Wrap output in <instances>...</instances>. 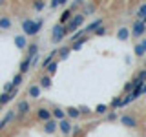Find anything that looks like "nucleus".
I'll return each mask as SVG.
<instances>
[{
	"mask_svg": "<svg viewBox=\"0 0 146 137\" xmlns=\"http://www.w3.org/2000/svg\"><path fill=\"white\" fill-rule=\"evenodd\" d=\"M20 26H22V31H24V35H27V37H35V35L40 33V29H42V26H44V20H42V18H36V20L24 18Z\"/></svg>",
	"mask_w": 146,
	"mask_h": 137,
	"instance_id": "obj_1",
	"label": "nucleus"
},
{
	"mask_svg": "<svg viewBox=\"0 0 146 137\" xmlns=\"http://www.w3.org/2000/svg\"><path fill=\"white\" fill-rule=\"evenodd\" d=\"M84 20H86L84 13H77V15L73 13V17L66 22V33H73V31L80 29L82 24H84Z\"/></svg>",
	"mask_w": 146,
	"mask_h": 137,
	"instance_id": "obj_2",
	"label": "nucleus"
},
{
	"mask_svg": "<svg viewBox=\"0 0 146 137\" xmlns=\"http://www.w3.org/2000/svg\"><path fill=\"white\" fill-rule=\"evenodd\" d=\"M66 24H55L53 27H51V42L53 44H62V40L66 39Z\"/></svg>",
	"mask_w": 146,
	"mask_h": 137,
	"instance_id": "obj_3",
	"label": "nucleus"
},
{
	"mask_svg": "<svg viewBox=\"0 0 146 137\" xmlns=\"http://www.w3.org/2000/svg\"><path fill=\"white\" fill-rule=\"evenodd\" d=\"M130 31H131V35H133L135 39H141V37L146 33V24L141 20V18H137V20L133 22V26H131Z\"/></svg>",
	"mask_w": 146,
	"mask_h": 137,
	"instance_id": "obj_4",
	"label": "nucleus"
},
{
	"mask_svg": "<svg viewBox=\"0 0 146 137\" xmlns=\"http://www.w3.org/2000/svg\"><path fill=\"white\" fill-rule=\"evenodd\" d=\"M18 95V86H15L11 91H2V95H0V104H7L11 102L13 99H15Z\"/></svg>",
	"mask_w": 146,
	"mask_h": 137,
	"instance_id": "obj_5",
	"label": "nucleus"
},
{
	"mask_svg": "<svg viewBox=\"0 0 146 137\" xmlns=\"http://www.w3.org/2000/svg\"><path fill=\"white\" fill-rule=\"evenodd\" d=\"M31 62H33V57H31V55L24 57V59L20 61V64H18V71H20L22 75H26V73L31 70Z\"/></svg>",
	"mask_w": 146,
	"mask_h": 137,
	"instance_id": "obj_6",
	"label": "nucleus"
},
{
	"mask_svg": "<svg viewBox=\"0 0 146 137\" xmlns=\"http://www.w3.org/2000/svg\"><path fill=\"white\" fill-rule=\"evenodd\" d=\"M35 115L38 121H48V119H51V110H48V108H44V106H40V108H36L35 110Z\"/></svg>",
	"mask_w": 146,
	"mask_h": 137,
	"instance_id": "obj_7",
	"label": "nucleus"
},
{
	"mask_svg": "<svg viewBox=\"0 0 146 137\" xmlns=\"http://www.w3.org/2000/svg\"><path fill=\"white\" fill-rule=\"evenodd\" d=\"M17 112H18V115H20V117L27 115V113L31 112L29 102H27V100H18V104H17Z\"/></svg>",
	"mask_w": 146,
	"mask_h": 137,
	"instance_id": "obj_8",
	"label": "nucleus"
},
{
	"mask_svg": "<svg viewBox=\"0 0 146 137\" xmlns=\"http://www.w3.org/2000/svg\"><path fill=\"white\" fill-rule=\"evenodd\" d=\"M27 44H29V42H27V35L22 33V35H17V37H15V46L20 49V51H26Z\"/></svg>",
	"mask_w": 146,
	"mask_h": 137,
	"instance_id": "obj_9",
	"label": "nucleus"
},
{
	"mask_svg": "<svg viewBox=\"0 0 146 137\" xmlns=\"http://www.w3.org/2000/svg\"><path fill=\"white\" fill-rule=\"evenodd\" d=\"M102 24H104V20H102V18H95V20H91V22H90V24H88V26H86V27H84V33H86V35H90V33H93V31H95V29H97V27H99V26H102Z\"/></svg>",
	"mask_w": 146,
	"mask_h": 137,
	"instance_id": "obj_10",
	"label": "nucleus"
},
{
	"mask_svg": "<svg viewBox=\"0 0 146 137\" xmlns=\"http://www.w3.org/2000/svg\"><path fill=\"white\" fill-rule=\"evenodd\" d=\"M57 128H58V122L55 121V119H48V121H44V130H46V134H55L57 132Z\"/></svg>",
	"mask_w": 146,
	"mask_h": 137,
	"instance_id": "obj_11",
	"label": "nucleus"
},
{
	"mask_svg": "<svg viewBox=\"0 0 146 137\" xmlns=\"http://www.w3.org/2000/svg\"><path fill=\"white\" fill-rule=\"evenodd\" d=\"M11 27H13L11 17H7V15H2V17H0V31H9Z\"/></svg>",
	"mask_w": 146,
	"mask_h": 137,
	"instance_id": "obj_12",
	"label": "nucleus"
},
{
	"mask_svg": "<svg viewBox=\"0 0 146 137\" xmlns=\"http://www.w3.org/2000/svg\"><path fill=\"white\" fill-rule=\"evenodd\" d=\"M121 124L126 128H137V119L131 115H121Z\"/></svg>",
	"mask_w": 146,
	"mask_h": 137,
	"instance_id": "obj_13",
	"label": "nucleus"
},
{
	"mask_svg": "<svg viewBox=\"0 0 146 137\" xmlns=\"http://www.w3.org/2000/svg\"><path fill=\"white\" fill-rule=\"evenodd\" d=\"M71 126L73 124L68 121V119H60V121H58V130H60L64 135H70L71 134Z\"/></svg>",
	"mask_w": 146,
	"mask_h": 137,
	"instance_id": "obj_14",
	"label": "nucleus"
},
{
	"mask_svg": "<svg viewBox=\"0 0 146 137\" xmlns=\"http://www.w3.org/2000/svg\"><path fill=\"white\" fill-rule=\"evenodd\" d=\"M88 39H90L88 35H82L79 40H75V42H71V51H79V49L82 48V46H84L86 42H88Z\"/></svg>",
	"mask_w": 146,
	"mask_h": 137,
	"instance_id": "obj_15",
	"label": "nucleus"
},
{
	"mask_svg": "<svg viewBox=\"0 0 146 137\" xmlns=\"http://www.w3.org/2000/svg\"><path fill=\"white\" fill-rule=\"evenodd\" d=\"M130 35H131V31L128 29L126 26H121L117 29V39L119 40H128V39H130Z\"/></svg>",
	"mask_w": 146,
	"mask_h": 137,
	"instance_id": "obj_16",
	"label": "nucleus"
},
{
	"mask_svg": "<svg viewBox=\"0 0 146 137\" xmlns=\"http://www.w3.org/2000/svg\"><path fill=\"white\" fill-rule=\"evenodd\" d=\"M38 84H40V88H42V90H49V88H51V75H48V73L42 75L38 79Z\"/></svg>",
	"mask_w": 146,
	"mask_h": 137,
	"instance_id": "obj_17",
	"label": "nucleus"
},
{
	"mask_svg": "<svg viewBox=\"0 0 146 137\" xmlns=\"http://www.w3.org/2000/svg\"><path fill=\"white\" fill-rule=\"evenodd\" d=\"M40 91H42V88H40V84H31L29 90H27V95L33 99H38L40 97Z\"/></svg>",
	"mask_w": 146,
	"mask_h": 137,
	"instance_id": "obj_18",
	"label": "nucleus"
},
{
	"mask_svg": "<svg viewBox=\"0 0 146 137\" xmlns=\"http://www.w3.org/2000/svg\"><path fill=\"white\" fill-rule=\"evenodd\" d=\"M80 115H82L80 108H75V106H70V108H66V117H71V119H79Z\"/></svg>",
	"mask_w": 146,
	"mask_h": 137,
	"instance_id": "obj_19",
	"label": "nucleus"
},
{
	"mask_svg": "<svg viewBox=\"0 0 146 137\" xmlns=\"http://www.w3.org/2000/svg\"><path fill=\"white\" fill-rule=\"evenodd\" d=\"M71 17H73V9H71V7H70V9H64L62 15L58 17V22H60V24H66V22L70 20Z\"/></svg>",
	"mask_w": 146,
	"mask_h": 137,
	"instance_id": "obj_20",
	"label": "nucleus"
},
{
	"mask_svg": "<svg viewBox=\"0 0 146 137\" xmlns=\"http://www.w3.org/2000/svg\"><path fill=\"white\" fill-rule=\"evenodd\" d=\"M70 53H71V46H64V48L58 49V55H57V57L60 59V61H66V59L70 57Z\"/></svg>",
	"mask_w": 146,
	"mask_h": 137,
	"instance_id": "obj_21",
	"label": "nucleus"
},
{
	"mask_svg": "<svg viewBox=\"0 0 146 137\" xmlns=\"http://www.w3.org/2000/svg\"><path fill=\"white\" fill-rule=\"evenodd\" d=\"M15 112H17V110H9V112L6 113V117H4V119H2V121H0V124H2L4 128H6V126L9 124V122H11V121H13V119H15Z\"/></svg>",
	"mask_w": 146,
	"mask_h": 137,
	"instance_id": "obj_22",
	"label": "nucleus"
},
{
	"mask_svg": "<svg viewBox=\"0 0 146 137\" xmlns=\"http://www.w3.org/2000/svg\"><path fill=\"white\" fill-rule=\"evenodd\" d=\"M51 115H53V119H57V121L66 119V110H62V108H53V110H51Z\"/></svg>",
	"mask_w": 146,
	"mask_h": 137,
	"instance_id": "obj_23",
	"label": "nucleus"
},
{
	"mask_svg": "<svg viewBox=\"0 0 146 137\" xmlns=\"http://www.w3.org/2000/svg\"><path fill=\"white\" fill-rule=\"evenodd\" d=\"M57 68H58V62H57V61H53V62H49L48 66L44 68V70H46V73H48V75H51V77H53L55 73H57Z\"/></svg>",
	"mask_w": 146,
	"mask_h": 137,
	"instance_id": "obj_24",
	"label": "nucleus"
},
{
	"mask_svg": "<svg viewBox=\"0 0 146 137\" xmlns=\"http://www.w3.org/2000/svg\"><path fill=\"white\" fill-rule=\"evenodd\" d=\"M31 7H33V11L40 13L42 9L46 7V0H33V4H31Z\"/></svg>",
	"mask_w": 146,
	"mask_h": 137,
	"instance_id": "obj_25",
	"label": "nucleus"
},
{
	"mask_svg": "<svg viewBox=\"0 0 146 137\" xmlns=\"http://www.w3.org/2000/svg\"><path fill=\"white\" fill-rule=\"evenodd\" d=\"M26 51H27V55H31V57H35V55L38 53V44H36V42H33V44H27Z\"/></svg>",
	"mask_w": 146,
	"mask_h": 137,
	"instance_id": "obj_26",
	"label": "nucleus"
},
{
	"mask_svg": "<svg viewBox=\"0 0 146 137\" xmlns=\"http://www.w3.org/2000/svg\"><path fill=\"white\" fill-rule=\"evenodd\" d=\"M95 11H97L95 4H86V6H84V11H82V13H84V17H88V15H93Z\"/></svg>",
	"mask_w": 146,
	"mask_h": 137,
	"instance_id": "obj_27",
	"label": "nucleus"
},
{
	"mask_svg": "<svg viewBox=\"0 0 146 137\" xmlns=\"http://www.w3.org/2000/svg\"><path fill=\"white\" fill-rule=\"evenodd\" d=\"M66 4H68V0H51V2H49V9L53 11V9H57L58 6H66Z\"/></svg>",
	"mask_w": 146,
	"mask_h": 137,
	"instance_id": "obj_28",
	"label": "nucleus"
},
{
	"mask_svg": "<svg viewBox=\"0 0 146 137\" xmlns=\"http://www.w3.org/2000/svg\"><path fill=\"white\" fill-rule=\"evenodd\" d=\"M22 80H24V75H22L20 71L17 73L15 77H13V80H11V84H13V88H15V86H20L22 84Z\"/></svg>",
	"mask_w": 146,
	"mask_h": 137,
	"instance_id": "obj_29",
	"label": "nucleus"
},
{
	"mask_svg": "<svg viewBox=\"0 0 146 137\" xmlns=\"http://www.w3.org/2000/svg\"><path fill=\"white\" fill-rule=\"evenodd\" d=\"M82 35H86V33H84V27H80V29L73 31V33H71V39H70V40H71V42H75V40H79Z\"/></svg>",
	"mask_w": 146,
	"mask_h": 137,
	"instance_id": "obj_30",
	"label": "nucleus"
},
{
	"mask_svg": "<svg viewBox=\"0 0 146 137\" xmlns=\"http://www.w3.org/2000/svg\"><path fill=\"white\" fill-rule=\"evenodd\" d=\"M108 104H97V106H95V113H99V115H104V113L108 112Z\"/></svg>",
	"mask_w": 146,
	"mask_h": 137,
	"instance_id": "obj_31",
	"label": "nucleus"
},
{
	"mask_svg": "<svg viewBox=\"0 0 146 137\" xmlns=\"http://www.w3.org/2000/svg\"><path fill=\"white\" fill-rule=\"evenodd\" d=\"M133 53L137 55V57H144V55H146V51H144L143 44H135V48H133Z\"/></svg>",
	"mask_w": 146,
	"mask_h": 137,
	"instance_id": "obj_32",
	"label": "nucleus"
},
{
	"mask_svg": "<svg viewBox=\"0 0 146 137\" xmlns=\"http://www.w3.org/2000/svg\"><path fill=\"white\" fill-rule=\"evenodd\" d=\"M91 35H95V37H104V35H106V26H104V24H102V26H99Z\"/></svg>",
	"mask_w": 146,
	"mask_h": 137,
	"instance_id": "obj_33",
	"label": "nucleus"
},
{
	"mask_svg": "<svg viewBox=\"0 0 146 137\" xmlns=\"http://www.w3.org/2000/svg\"><path fill=\"white\" fill-rule=\"evenodd\" d=\"M121 100H122V97H115L111 100V104H110V106H111L113 110H117V108H121Z\"/></svg>",
	"mask_w": 146,
	"mask_h": 137,
	"instance_id": "obj_34",
	"label": "nucleus"
},
{
	"mask_svg": "<svg viewBox=\"0 0 146 137\" xmlns=\"http://www.w3.org/2000/svg\"><path fill=\"white\" fill-rule=\"evenodd\" d=\"M144 15H146V4H143V6L139 7V11H137V15H135V17H137V18H143Z\"/></svg>",
	"mask_w": 146,
	"mask_h": 137,
	"instance_id": "obj_35",
	"label": "nucleus"
},
{
	"mask_svg": "<svg viewBox=\"0 0 146 137\" xmlns=\"http://www.w3.org/2000/svg\"><path fill=\"white\" fill-rule=\"evenodd\" d=\"M133 88H135V82L133 80H130L128 84L124 86V93H130V91H133Z\"/></svg>",
	"mask_w": 146,
	"mask_h": 137,
	"instance_id": "obj_36",
	"label": "nucleus"
},
{
	"mask_svg": "<svg viewBox=\"0 0 146 137\" xmlns=\"http://www.w3.org/2000/svg\"><path fill=\"white\" fill-rule=\"evenodd\" d=\"M137 79H139V80H143V82H146V68H144V70H141L139 73H137Z\"/></svg>",
	"mask_w": 146,
	"mask_h": 137,
	"instance_id": "obj_37",
	"label": "nucleus"
},
{
	"mask_svg": "<svg viewBox=\"0 0 146 137\" xmlns=\"http://www.w3.org/2000/svg\"><path fill=\"white\" fill-rule=\"evenodd\" d=\"M80 132H82V128H80L79 124H73V126H71V134H73V135H79Z\"/></svg>",
	"mask_w": 146,
	"mask_h": 137,
	"instance_id": "obj_38",
	"label": "nucleus"
},
{
	"mask_svg": "<svg viewBox=\"0 0 146 137\" xmlns=\"http://www.w3.org/2000/svg\"><path fill=\"white\" fill-rule=\"evenodd\" d=\"M106 119H108V121H115V119H117V113L115 112H110L108 115H106Z\"/></svg>",
	"mask_w": 146,
	"mask_h": 137,
	"instance_id": "obj_39",
	"label": "nucleus"
},
{
	"mask_svg": "<svg viewBox=\"0 0 146 137\" xmlns=\"http://www.w3.org/2000/svg\"><path fill=\"white\" fill-rule=\"evenodd\" d=\"M11 90H13V84H11V82H7V84L4 86V91H11Z\"/></svg>",
	"mask_w": 146,
	"mask_h": 137,
	"instance_id": "obj_40",
	"label": "nucleus"
},
{
	"mask_svg": "<svg viewBox=\"0 0 146 137\" xmlns=\"http://www.w3.org/2000/svg\"><path fill=\"white\" fill-rule=\"evenodd\" d=\"M141 93H143V95L146 93V82H144V84H143V88H141Z\"/></svg>",
	"mask_w": 146,
	"mask_h": 137,
	"instance_id": "obj_41",
	"label": "nucleus"
},
{
	"mask_svg": "<svg viewBox=\"0 0 146 137\" xmlns=\"http://www.w3.org/2000/svg\"><path fill=\"white\" fill-rule=\"evenodd\" d=\"M141 44H143V48H144V51H146V39H143V40H141Z\"/></svg>",
	"mask_w": 146,
	"mask_h": 137,
	"instance_id": "obj_42",
	"label": "nucleus"
},
{
	"mask_svg": "<svg viewBox=\"0 0 146 137\" xmlns=\"http://www.w3.org/2000/svg\"><path fill=\"white\" fill-rule=\"evenodd\" d=\"M141 20H143V22H144V24H146V15H144L143 18H141Z\"/></svg>",
	"mask_w": 146,
	"mask_h": 137,
	"instance_id": "obj_43",
	"label": "nucleus"
},
{
	"mask_svg": "<svg viewBox=\"0 0 146 137\" xmlns=\"http://www.w3.org/2000/svg\"><path fill=\"white\" fill-rule=\"evenodd\" d=\"M2 130H4V126H2V124H0V132H2Z\"/></svg>",
	"mask_w": 146,
	"mask_h": 137,
	"instance_id": "obj_44",
	"label": "nucleus"
},
{
	"mask_svg": "<svg viewBox=\"0 0 146 137\" xmlns=\"http://www.w3.org/2000/svg\"><path fill=\"white\" fill-rule=\"evenodd\" d=\"M4 2H6V0H0V4H4Z\"/></svg>",
	"mask_w": 146,
	"mask_h": 137,
	"instance_id": "obj_45",
	"label": "nucleus"
},
{
	"mask_svg": "<svg viewBox=\"0 0 146 137\" xmlns=\"http://www.w3.org/2000/svg\"><path fill=\"white\" fill-rule=\"evenodd\" d=\"M2 106H4V104H0V110H2Z\"/></svg>",
	"mask_w": 146,
	"mask_h": 137,
	"instance_id": "obj_46",
	"label": "nucleus"
},
{
	"mask_svg": "<svg viewBox=\"0 0 146 137\" xmlns=\"http://www.w3.org/2000/svg\"><path fill=\"white\" fill-rule=\"evenodd\" d=\"M144 68H146V61H144Z\"/></svg>",
	"mask_w": 146,
	"mask_h": 137,
	"instance_id": "obj_47",
	"label": "nucleus"
},
{
	"mask_svg": "<svg viewBox=\"0 0 146 137\" xmlns=\"http://www.w3.org/2000/svg\"><path fill=\"white\" fill-rule=\"evenodd\" d=\"M93 2H97V0H93Z\"/></svg>",
	"mask_w": 146,
	"mask_h": 137,
	"instance_id": "obj_48",
	"label": "nucleus"
},
{
	"mask_svg": "<svg viewBox=\"0 0 146 137\" xmlns=\"http://www.w3.org/2000/svg\"><path fill=\"white\" fill-rule=\"evenodd\" d=\"M144 110H146V108H144Z\"/></svg>",
	"mask_w": 146,
	"mask_h": 137,
	"instance_id": "obj_49",
	"label": "nucleus"
}]
</instances>
